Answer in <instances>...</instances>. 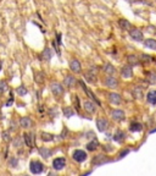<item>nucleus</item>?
Wrapping results in <instances>:
<instances>
[{
  "label": "nucleus",
  "mask_w": 156,
  "mask_h": 176,
  "mask_svg": "<svg viewBox=\"0 0 156 176\" xmlns=\"http://www.w3.org/2000/svg\"><path fill=\"white\" fill-rule=\"evenodd\" d=\"M29 170H31L32 174H42L43 170H44V165H43L40 161L34 160V161H31V164H29Z\"/></svg>",
  "instance_id": "obj_1"
},
{
  "label": "nucleus",
  "mask_w": 156,
  "mask_h": 176,
  "mask_svg": "<svg viewBox=\"0 0 156 176\" xmlns=\"http://www.w3.org/2000/svg\"><path fill=\"white\" fill-rule=\"evenodd\" d=\"M72 157H73V159H74L76 161H78V163H83V161L87 159L86 152H84V150H81V149H76V150L73 152Z\"/></svg>",
  "instance_id": "obj_2"
},
{
  "label": "nucleus",
  "mask_w": 156,
  "mask_h": 176,
  "mask_svg": "<svg viewBox=\"0 0 156 176\" xmlns=\"http://www.w3.org/2000/svg\"><path fill=\"white\" fill-rule=\"evenodd\" d=\"M50 88H51V92L54 93V96H56V97H61L63 94V87H62V84H60L57 82L51 83Z\"/></svg>",
  "instance_id": "obj_3"
},
{
  "label": "nucleus",
  "mask_w": 156,
  "mask_h": 176,
  "mask_svg": "<svg viewBox=\"0 0 156 176\" xmlns=\"http://www.w3.org/2000/svg\"><path fill=\"white\" fill-rule=\"evenodd\" d=\"M66 166V159L65 158H56V159H54V161H53V167L55 169V170H62L63 167Z\"/></svg>",
  "instance_id": "obj_4"
},
{
  "label": "nucleus",
  "mask_w": 156,
  "mask_h": 176,
  "mask_svg": "<svg viewBox=\"0 0 156 176\" xmlns=\"http://www.w3.org/2000/svg\"><path fill=\"white\" fill-rule=\"evenodd\" d=\"M129 34H131L132 39H134V40H137V42H141V40L144 39L143 32H141L140 30H137V28H134V30H131Z\"/></svg>",
  "instance_id": "obj_5"
},
{
  "label": "nucleus",
  "mask_w": 156,
  "mask_h": 176,
  "mask_svg": "<svg viewBox=\"0 0 156 176\" xmlns=\"http://www.w3.org/2000/svg\"><path fill=\"white\" fill-rule=\"evenodd\" d=\"M70 69H71L73 72H76V73L81 72V71H82V67H81V62L78 61L77 59H73V60H71V62H70Z\"/></svg>",
  "instance_id": "obj_6"
},
{
  "label": "nucleus",
  "mask_w": 156,
  "mask_h": 176,
  "mask_svg": "<svg viewBox=\"0 0 156 176\" xmlns=\"http://www.w3.org/2000/svg\"><path fill=\"white\" fill-rule=\"evenodd\" d=\"M109 100L112 103V104H115V105H120L121 103H122V98H121V96L120 94H117V93H109Z\"/></svg>",
  "instance_id": "obj_7"
},
{
  "label": "nucleus",
  "mask_w": 156,
  "mask_h": 176,
  "mask_svg": "<svg viewBox=\"0 0 156 176\" xmlns=\"http://www.w3.org/2000/svg\"><path fill=\"white\" fill-rule=\"evenodd\" d=\"M111 118L114 120H116V121H122L126 118V115H124V111H122L120 109H116V110H114L111 113Z\"/></svg>",
  "instance_id": "obj_8"
},
{
  "label": "nucleus",
  "mask_w": 156,
  "mask_h": 176,
  "mask_svg": "<svg viewBox=\"0 0 156 176\" xmlns=\"http://www.w3.org/2000/svg\"><path fill=\"white\" fill-rule=\"evenodd\" d=\"M121 75H122V77H124V78H131V77L133 76V70H132L131 65L123 66L122 70H121Z\"/></svg>",
  "instance_id": "obj_9"
},
{
  "label": "nucleus",
  "mask_w": 156,
  "mask_h": 176,
  "mask_svg": "<svg viewBox=\"0 0 156 176\" xmlns=\"http://www.w3.org/2000/svg\"><path fill=\"white\" fill-rule=\"evenodd\" d=\"M84 78H86V81H87V82H89V83L94 82V81H95V78H97V71H95V67L90 69V70L88 71V73H86Z\"/></svg>",
  "instance_id": "obj_10"
},
{
  "label": "nucleus",
  "mask_w": 156,
  "mask_h": 176,
  "mask_svg": "<svg viewBox=\"0 0 156 176\" xmlns=\"http://www.w3.org/2000/svg\"><path fill=\"white\" fill-rule=\"evenodd\" d=\"M81 84H82V87H83V90H84L86 94H87V96H88L89 98H92V99H93V100H94L95 103H98V105H100V102H99V99H98V98L95 97V94H94V93H93V92H92V91L89 90V88H87V87H86V84H84L83 82H81Z\"/></svg>",
  "instance_id": "obj_11"
},
{
  "label": "nucleus",
  "mask_w": 156,
  "mask_h": 176,
  "mask_svg": "<svg viewBox=\"0 0 156 176\" xmlns=\"http://www.w3.org/2000/svg\"><path fill=\"white\" fill-rule=\"evenodd\" d=\"M107 126H109V122H107V120H106V119L101 118V119L97 120V127H98V130H99V131H101V132H103V131H105Z\"/></svg>",
  "instance_id": "obj_12"
},
{
  "label": "nucleus",
  "mask_w": 156,
  "mask_h": 176,
  "mask_svg": "<svg viewBox=\"0 0 156 176\" xmlns=\"http://www.w3.org/2000/svg\"><path fill=\"white\" fill-rule=\"evenodd\" d=\"M110 160L109 159H106L104 155H97V157H94V159H93V165H103V164H106V163H109Z\"/></svg>",
  "instance_id": "obj_13"
},
{
  "label": "nucleus",
  "mask_w": 156,
  "mask_h": 176,
  "mask_svg": "<svg viewBox=\"0 0 156 176\" xmlns=\"http://www.w3.org/2000/svg\"><path fill=\"white\" fill-rule=\"evenodd\" d=\"M104 83H105L107 87H110V88H115V87L117 86V79H116L115 77L109 76V77H106V78H105Z\"/></svg>",
  "instance_id": "obj_14"
},
{
  "label": "nucleus",
  "mask_w": 156,
  "mask_h": 176,
  "mask_svg": "<svg viewBox=\"0 0 156 176\" xmlns=\"http://www.w3.org/2000/svg\"><path fill=\"white\" fill-rule=\"evenodd\" d=\"M20 126L23 127V128H29L32 126V120L29 118H21L20 119Z\"/></svg>",
  "instance_id": "obj_15"
},
{
  "label": "nucleus",
  "mask_w": 156,
  "mask_h": 176,
  "mask_svg": "<svg viewBox=\"0 0 156 176\" xmlns=\"http://www.w3.org/2000/svg\"><path fill=\"white\" fill-rule=\"evenodd\" d=\"M124 132H122L121 130H118V131H116L115 132V135H114V141H116L117 143H122L123 141H124Z\"/></svg>",
  "instance_id": "obj_16"
},
{
  "label": "nucleus",
  "mask_w": 156,
  "mask_h": 176,
  "mask_svg": "<svg viewBox=\"0 0 156 176\" xmlns=\"http://www.w3.org/2000/svg\"><path fill=\"white\" fill-rule=\"evenodd\" d=\"M144 47H146L149 49H152V50H156V39L149 38V39L144 40Z\"/></svg>",
  "instance_id": "obj_17"
},
{
  "label": "nucleus",
  "mask_w": 156,
  "mask_h": 176,
  "mask_svg": "<svg viewBox=\"0 0 156 176\" xmlns=\"http://www.w3.org/2000/svg\"><path fill=\"white\" fill-rule=\"evenodd\" d=\"M83 107H84V109H86L88 113H90V114L95 113V105H94L90 100H86L84 104H83Z\"/></svg>",
  "instance_id": "obj_18"
},
{
  "label": "nucleus",
  "mask_w": 156,
  "mask_h": 176,
  "mask_svg": "<svg viewBox=\"0 0 156 176\" xmlns=\"http://www.w3.org/2000/svg\"><path fill=\"white\" fill-rule=\"evenodd\" d=\"M146 99L150 104L152 105H156V91H150L146 96Z\"/></svg>",
  "instance_id": "obj_19"
},
{
  "label": "nucleus",
  "mask_w": 156,
  "mask_h": 176,
  "mask_svg": "<svg viewBox=\"0 0 156 176\" xmlns=\"http://www.w3.org/2000/svg\"><path fill=\"white\" fill-rule=\"evenodd\" d=\"M146 79L149 81V83L155 84L156 83V72L155 71H149L146 73Z\"/></svg>",
  "instance_id": "obj_20"
},
{
  "label": "nucleus",
  "mask_w": 156,
  "mask_h": 176,
  "mask_svg": "<svg viewBox=\"0 0 156 176\" xmlns=\"http://www.w3.org/2000/svg\"><path fill=\"white\" fill-rule=\"evenodd\" d=\"M63 83L67 86V87H73V84L76 83V78L73 77V76H66L65 77V79H63Z\"/></svg>",
  "instance_id": "obj_21"
},
{
  "label": "nucleus",
  "mask_w": 156,
  "mask_h": 176,
  "mask_svg": "<svg viewBox=\"0 0 156 176\" xmlns=\"http://www.w3.org/2000/svg\"><path fill=\"white\" fill-rule=\"evenodd\" d=\"M129 130H131L132 132H140V131L143 130V126H141V124H139V122H132L131 126H129Z\"/></svg>",
  "instance_id": "obj_22"
},
{
  "label": "nucleus",
  "mask_w": 156,
  "mask_h": 176,
  "mask_svg": "<svg viewBox=\"0 0 156 176\" xmlns=\"http://www.w3.org/2000/svg\"><path fill=\"white\" fill-rule=\"evenodd\" d=\"M39 154L43 157V158H49V157H51V154H53V152L50 150V149H48V148H44V147H42V148H39Z\"/></svg>",
  "instance_id": "obj_23"
},
{
  "label": "nucleus",
  "mask_w": 156,
  "mask_h": 176,
  "mask_svg": "<svg viewBox=\"0 0 156 176\" xmlns=\"http://www.w3.org/2000/svg\"><path fill=\"white\" fill-rule=\"evenodd\" d=\"M98 146H99V142H98L97 139H93L90 143L87 144V149H88L89 152H94V150L98 148Z\"/></svg>",
  "instance_id": "obj_24"
},
{
  "label": "nucleus",
  "mask_w": 156,
  "mask_h": 176,
  "mask_svg": "<svg viewBox=\"0 0 156 176\" xmlns=\"http://www.w3.org/2000/svg\"><path fill=\"white\" fill-rule=\"evenodd\" d=\"M103 70H104V71H105L107 75H112V73H115V72H116L115 67H114L112 65H110V64H106V65H104Z\"/></svg>",
  "instance_id": "obj_25"
},
{
  "label": "nucleus",
  "mask_w": 156,
  "mask_h": 176,
  "mask_svg": "<svg viewBox=\"0 0 156 176\" xmlns=\"http://www.w3.org/2000/svg\"><path fill=\"white\" fill-rule=\"evenodd\" d=\"M23 138H25V142H26V146H27V147H32V146H33V142H32L33 137H32L31 133H25V135H23Z\"/></svg>",
  "instance_id": "obj_26"
},
{
  "label": "nucleus",
  "mask_w": 156,
  "mask_h": 176,
  "mask_svg": "<svg viewBox=\"0 0 156 176\" xmlns=\"http://www.w3.org/2000/svg\"><path fill=\"white\" fill-rule=\"evenodd\" d=\"M118 25H120V27H121L122 30H124V31L131 27V23H129L127 20H124V19H121V20L118 21Z\"/></svg>",
  "instance_id": "obj_27"
},
{
  "label": "nucleus",
  "mask_w": 156,
  "mask_h": 176,
  "mask_svg": "<svg viewBox=\"0 0 156 176\" xmlns=\"http://www.w3.org/2000/svg\"><path fill=\"white\" fill-rule=\"evenodd\" d=\"M133 96H134V98H138V99L143 98V92H141L140 87H135L134 88V90H133Z\"/></svg>",
  "instance_id": "obj_28"
},
{
  "label": "nucleus",
  "mask_w": 156,
  "mask_h": 176,
  "mask_svg": "<svg viewBox=\"0 0 156 176\" xmlns=\"http://www.w3.org/2000/svg\"><path fill=\"white\" fill-rule=\"evenodd\" d=\"M42 139L44 141V142H50V141H53L54 139V136L51 135V133H46V132H42Z\"/></svg>",
  "instance_id": "obj_29"
},
{
  "label": "nucleus",
  "mask_w": 156,
  "mask_h": 176,
  "mask_svg": "<svg viewBox=\"0 0 156 176\" xmlns=\"http://www.w3.org/2000/svg\"><path fill=\"white\" fill-rule=\"evenodd\" d=\"M42 58H43V60H50V58H51V51H50L49 48H46V49L43 51Z\"/></svg>",
  "instance_id": "obj_30"
},
{
  "label": "nucleus",
  "mask_w": 156,
  "mask_h": 176,
  "mask_svg": "<svg viewBox=\"0 0 156 176\" xmlns=\"http://www.w3.org/2000/svg\"><path fill=\"white\" fill-rule=\"evenodd\" d=\"M127 61L129 64H132V65H137L138 64V58L135 55H128L127 56Z\"/></svg>",
  "instance_id": "obj_31"
},
{
  "label": "nucleus",
  "mask_w": 156,
  "mask_h": 176,
  "mask_svg": "<svg viewBox=\"0 0 156 176\" xmlns=\"http://www.w3.org/2000/svg\"><path fill=\"white\" fill-rule=\"evenodd\" d=\"M16 92H17V94L19 96H26L27 94V90L23 87V86H21V87H19L17 90H16Z\"/></svg>",
  "instance_id": "obj_32"
},
{
  "label": "nucleus",
  "mask_w": 156,
  "mask_h": 176,
  "mask_svg": "<svg viewBox=\"0 0 156 176\" xmlns=\"http://www.w3.org/2000/svg\"><path fill=\"white\" fill-rule=\"evenodd\" d=\"M63 114H65V116L66 118H71V116H73V111H72V109L71 108H63Z\"/></svg>",
  "instance_id": "obj_33"
},
{
  "label": "nucleus",
  "mask_w": 156,
  "mask_h": 176,
  "mask_svg": "<svg viewBox=\"0 0 156 176\" xmlns=\"http://www.w3.org/2000/svg\"><path fill=\"white\" fill-rule=\"evenodd\" d=\"M8 90V83L5 81H0V92H5Z\"/></svg>",
  "instance_id": "obj_34"
},
{
  "label": "nucleus",
  "mask_w": 156,
  "mask_h": 176,
  "mask_svg": "<svg viewBox=\"0 0 156 176\" xmlns=\"http://www.w3.org/2000/svg\"><path fill=\"white\" fill-rule=\"evenodd\" d=\"M140 58H141V60H143L144 62H150V61H151V56H150V55L141 54V55H140Z\"/></svg>",
  "instance_id": "obj_35"
},
{
  "label": "nucleus",
  "mask_w": 156,
  "mask_h": 176,
  "mask_svg": "<svg viewBox=\"0 0 156 176\" xmlns=\"http://www.w3.org/2000/svg\"><path fill=\"white\" fill-rule=\"evenodd\" d=\"M3 138H4V141H10V137H9V132H4V135H3Z\"/></svg>",
  "instance_id": "obj_36"
},
{
  "label": "nucleus",
  "mask_w": 156,
  "mask_h": 176,
  "mask_svg": "<svg viewBox=\"0 0 156 176\" xmlns=\"http://www.w3.org/2000/svg\"><path fill=\"white\" fill-rule=\"evenodd\" d=\"M10 165H11L12 167H15V166L17 165V160H16V159H12V160H11V163H10Z\"/></svg>",
  "instance_id": "obj_37"
},
{
  "label": "nucleus",
  "mask_w": 156,
  "mask_h": 176,
  "mask_svg": "<svg viewBox=\"0 0 156 176\" xmlns=\"http://www.w3.org/2000/svg\"><path fill=\"white\" fill-rule=\"evenodd\" d=\"M128 153H129V150H128V149H126V150H123V152H122V154H121L120 157H121V158H123V157H124L126 154H128Z\"/></svg>",
  "instance_id": "obj_38"
},
{
  "label": "nucleus",
  "mask_w": 156,
  "mask_h": 176,
  "mask_svg": "<svg viewBox=\"0 0 156 176\" xmlns=\"http://www.w3.org/2000/svg\"><path fill=\"white\" fill-rule=\"evenodd\" d=\"M127 2H129V3H137L138 0H127Z\"/></svg>",
  "instance_id": "obj_39"
}]
</instances>
